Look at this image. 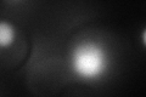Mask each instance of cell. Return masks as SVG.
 Here are the masks:
<instances>
[{
	"label": "cell",
	"mask_w": 146,
	"mask_h": 97,
	"mask_svg": "<svg viewBox=\"0 0 146 97\" xmlns=\"http://www.w3.org/2000/svg\"><path fill=\"white\" fill-rule=\"evenodd\" d=\"M107 68L105 50L95 43H83L72 55V69L82 79L94 80L101 77Z\"/></svg>",
	"instance_id": "6da1fadb"
},
{
	"label": "cell",
	"mask_w": 146,
	"mask_h": 97,
	"mask_svg": "<svg viewBox=\"0 0 146 97\" xmlns=\"http://www.w3.org/2000/svg\"><path fill=\"white\" fill-rule=\"evenodd\" d=\"M16 39V30L11 23L0 21V49L9 48Z\"/></svg>",
	"instance_id": "7a4b0ae2"
}]
</instances>
